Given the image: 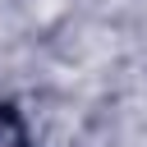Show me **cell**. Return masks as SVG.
<instances>
[{
	"mask_svg": "<svg viewBox=\"0 0 147 147\" xmlns=\"http://www.w3.org/2000/svg\"><path fill=\"white\" fill-rule=\"evenodd\" d=\"M0 147H32V142H28L23 119H18L9 106H0Z\"/></svg>",
	"mask_w": 147,
	"mask_h": 147,
	"instance_id": "cell-1",
	"label": "cell"
}]
</instances>
